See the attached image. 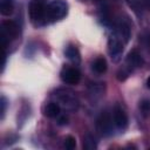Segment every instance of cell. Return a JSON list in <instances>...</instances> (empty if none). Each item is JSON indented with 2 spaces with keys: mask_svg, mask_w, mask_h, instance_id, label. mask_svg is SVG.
Masks as SVG:
<instances>
[{
  "mask_svg": "<svg viewBox=\"0 0 150 150\" xmlns=\"http://www.w3.org/2000/svg\"><path fill=\"white\" fill-rule=\"evenodd\" d=\"M68 13V5L62 0H54L46 6V21L55 22L63 19Z\"/></svg>",
  "mask_w": 150,
  "mask_h": 150,
  "instance_id": "6da1fadb",
  "label": "cell"
},
{
  "mask_svg": "<svg viewBox=\"0 0 150 150\" xmlns=\"http://www.w3.org/2000/svg\"><path fill=\"white\" fill-rule=\"evenodd\" d=\"M54 97L56 98V102L63 107L64 109L69 111H74L79 108V100L75 96V94L71 90L68 89H57L55 91Z\"/></svg>",
  "mask_w": 150,
  "mask_h": 150,
  "instance_id": "7a4b0ae2",
  "label": "cell"
},
{
  "mask_svg": "<svg viewBox=\"0 0 150 150\" xmlns=\"http://www.w3.org/2000/svg\"><path fill=\"white\" fill-rule=\"evenodd\" d=\"M124 43H125L124 40L120 35H117L115 32H112V34H110V36L108 39V52L115 62H117L121 59Z\"/></svg>",
  "mask_w": 150,
  "mask_h": 150,
  "instance_id": "3957f363",
  "label": "cell"
},
{
  "mask_svg": "<svg viewBox=\"0 0 150 150\" xmlns=\"http://www.w3.org/2000/svg\"><path fill=\"white\" fill-rule=\"evenodd\" d=\"M29 18L33 23L40 25L46 21V5L42 0H32L29 4Z\"/></svg>",
  "mask_w": 150,
  "mask_h": 150,
  "instance_id": "277c9868",
  "label": "cell"
},
{
  "mask_svg": "<svg viewBox=\"0 0 150 150\" xmlns=\"http://www.w3.org/2000/svg\"><path fill=\"white\" fill-rule=\"evenodd\" d=\"M19 34V27L16 22L12 20H6L2 21L1 23V40H2V46L4 48L7 46V43L12 40H14Z\"/></svg>",
  "mask_w": 150,
  "mask_h": 150,
  "instance_id": "5b68a950",
  "label": "cell"
},
{
  "mask_svg": "<svg viewBox=\"0 0 150 150\" xmlns=\"http://www.w3.org/2000/svg\"><path fill=\"white\" fill-rule=\"evenodd\" d=\"M112 125H115V124H114V120H112V116H111L108 111L102 112V114L98 116L97 121H96L97 131H98L102 136H104V137L110 136V135L112 134V128H114Z\"/></svg>",
  "mask_w": 150,
  "mask_h": 150,
  "instance_id": "8992f818",
  "label": "cell"
},
{
  "mask_svg": "<svg viewBox=\"0 0 150 150\" xmlns=\"http://www.w3.org/2000/svg\"><path fill=\"white\" fill-rule=\"evenodd\" d=\"M60 77L67 84H77L81 80V73L75 67H63Z\"/></svg>",
  "mask_w": 150,
  "mask_h": 150,
  "instance_id": "52a82bcc",
  "label": "cell"
},
{
  "mask_svg": "<svg viewBox=\"0 0 150 150\" xmlns=\"http://www.w3.org/2000/svg\"><path fill=\"white\" fill-rule=\"evenodd\" d=\"M112 120H114V124L117 129H120V130L127 129V127H128V116H127V112L120 105H116L114 108Z\"/></svg>",
  "mask_w": 150,
  "mask_h": 150,
  "instance_id": "ba28073f",
  "label": "cell"
},
{
  "mask_svg": "<svg viewBox=\"0 0 150 150\" xmlns=\"http://www.w3.org/2000/svg\"><path fill=\"white\" fill-rule=\"evenodd\" d=\"M61 105L57 102H48L43 107V115L49 118H55L60 115Z\"/></svg>",
  "mask_w": 150,
  "mask_h": 150,
  "instance_id": "9c48e42d",
  "label": "cell"
},
{
  "mask_svg": "<svg viewBox=\"0 0 150 150\" xmlns=\"http://www.w3.org/2000/svg\"><path fill=\"white\" fill-rule=\"evenodd\" d=\"M142 64H143V59L141 54L136 49L131 50L127 56V66L130 68H138L142 67Z\"/></svg>",
  "mask_w": 150,
  "mask_h": 150,
  "instance_id": "30bf717a",
  "label": "cell"
},
{
  "mask_svg": "<svg viewBox=\"0 0 150 150\" xmlns=\"http://www.w3.org/2000/svg\"><path fill=\"white\" fill-rule=\"evenodd\" d=\"M64 55H66L67 59L70 60L73 63H76V64H77V63L81 62V54H80L77 47L74 46V45H69V46L66 47V49H64Z\"/></svg>",
  "mask_w": 150,
  "mask_h": 150,
  "instance_id": "8fae6325",
  "label": "cell"
},
{
  "mask_svg": "<svg viewBox=\"0 0 150 150\" xmlns=\"http://www.w3.org/2000/svg\"><path fill=\"white\" fill-rule=\"evenodd\" d=\"M107 68H108V64H107V61L103 56H98L94 60V62L91 63V69L97 73V74H103L107 71Z\"/></svg>",
  "mask_w": 150,
  "mask_h": 150,
  "instance_id": "7c38bea8",
  "label": "cell"
},
{
  "mask_svg": "<svg viewBox=\"0 0 150 150\" xmlns=\"http://www.w3.org/2000/svg\"><path fill=\"white\" fill-rule=\"evenodd\" d=\"M14 11V1L13 0H1L0 2V13L4 16H9Z\"/></svg>",
  "mask_w": 150,
  "mask_h": 150,
  "instance_id": "4fadbf2b",
  "label": "cell"
},
{
  "mask_svg": "<svg viewBox=\"0 0 150 150\" xmlns=\"http://www.w3.org/2000/svg\"><path fill=\"white\" fill-rule=\"evenodd\" d=\"M96 148H97V143H96L94 136L90 135V134H87L83 137V149H86V150H95Z\"/></svg>",
  "mask_w": 150,
  "mask_h": 150,
  "instance_id": "5bb4252c",
  "label": "cell"
},
{
  "mask_svg": "<svg viewBox=\"0 0 150 150\" xmlns=\"http://www.w3.org/2000/svg\"><path fill=\"white\" fill-rule=\"evenodd\" d=\"M128 4L129 6L134 9V12L136 14H142V11H143V1L142 0H128Z\"/></svg>",
  "mask_w": 150,
  "mask_h": 150,
  "instance_id": "9a60e30c",
  "label": "cell"
},
{
  "mask_svg": "<svg viewBox=\"0 0 150 150\" xmlns=\"http://www.w3.org/2000/svg\"><path fill=\"white\" fill-rule=\"evenodd\" d=\"M63 146L67 149V150H73L75 149L76 146V139L73 137V136H67L63 141Z\"/></svg>",
  "mask_w": 150,
  "mask_h": 150,
  "instance_id": "2e32d148",
  "label": "cell"
},
{
  "mask_svg": "<svg viewBox=\"0 0 150 150\" xmlns=\"http://www.w3.org/2000/svg\"><path fill=\"white\" fill-rule=\"evenodd\" d=\"M139 109L144 116L150 114V100H142L139 102Z\"/></svg>",
  "mask_w": 150,
  "mask_h": 150,
  "instance_id": "e0dca14e",
  "label": "cell"
},
{
  "mask_svg": "<svg viewBox=\"0 0 150 150\" xmlns=\"http://www.w3.org/2000/svg\"><path fill=\"white\" fill-rule=\"evenodd\" d=\"M0 105H1V118L5 117V112H6V107H7V101L5 96H1L0 98Z\"/></svg>",
  "mask_w": 150,
  "mask_h": 150,
  "instance_id": "ac0fdd59",
  "label": "cell"
},
{
  "mask_svg": "<svg viewBox=\"0 0 150 150\" xmlns=\"http://www.w3.org/2000/svg\"><path fill=\"white\" fill-rule=\"evenodd\" d=\"M57 124L59 125H66V124H68V116H66V115H59L57 116Z\"/></svg>",
  "mask_w": 150,
  "mask_h": 150,
  "instance_id": "d6986e66",
  "label": "cell"
},
{
  "mask_svg": "<svg viewBox=\"0 0 150 150\" xmlns=\"http://www.w3.org/2000/svg\"><path fill=\"white\" fill-rule=\"evenodd\" d=\"M146 87L150 89V76L148 77V80H146Z\"/></svg>",
  "mask_w": 150,
  "mask_h": 150,
  "instance_id": "ffe728a7",
  "label": "cell"
},
{
  "mask_svg": "<svg viewBox=\"0 0 150 150\" xmlns=\"http://www.w3.org/2000/svg\"><path fill=\"white\" fill-rule=\"evenodd\" d=\"M142 1H143V4H145V5L150 6V0H142Z\"/></svg>",
  "mask_w": 150,
  "mask_h": 150,
  "instance_id": "44dd1931",
  "label": "cell"
},
{
  "mask_svg": "<svg viewBox=\"0 0 150 150\" xmlns=\"http://www.w3.org/2000/svg\"><path fill=\"white\" fill-rule=\"evenodd\" d=\"M95 1H97V0H95Z\"/></svg>",
  "mask_w": 150,
  "mask_h": 150,
  "instance_id": "7402d4cb",
  "label": "cell"
}]
</instances>
